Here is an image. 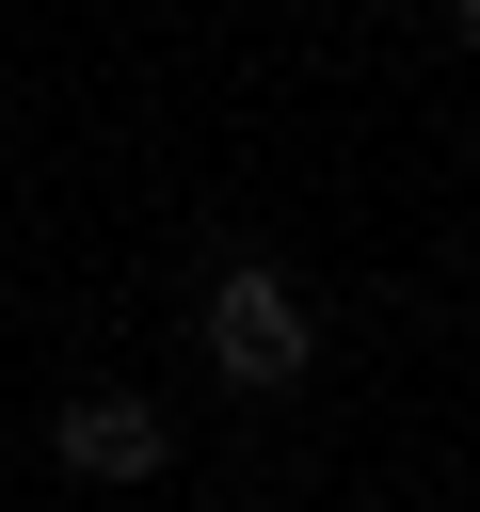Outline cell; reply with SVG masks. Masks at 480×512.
Masks as SVG:
<instances>
[{
  "mask_svg": "<svg viewBox=\"0 0 480 512\" xmlns=\"http://www.w3.org/2000/svg\"><path fill=\"white\" fill-rule=\"evenodd\" d=\"M464 48H480V0H464Z\"/></svg>",
  "mask_w": 480,
  "mask_h": 512,
  "instance_id": "cell-3",
  "label": "cell"
},
{
  "mask_svg": "<svg viewBox=\"0 0 480 512\" xmlns=\"http://www.w3.org/2000/svg\"><path fill=\"white\" fill-rule=\"evenodd\" d=\"M160 448H176V432H160V400H112V384H96V400H64V464H80V480H160Z\"/></svg>",
  "mask_w": 480,
  "mask_h": 512,
  "instance_id": "cell-2",
  "label": "cell"
},
{
  "mask_svg": "<svg viewBox=\"0 0 480 512\" xmlns=\"http://www.w3.org/2000/svg\"><path fill=\"white\" fill-rule=\"evenodd\" d=\"M304 352H320V320H304V288H288V272H256V256H240V272H208V368H224V384H256V400H272V384H304Z\"/></svg>",
  "mask_w": 480,
  "mask_h": 512,
  "instance_id": "cell-1",
  "label": "cell"
}]
</instances>
